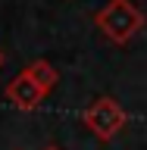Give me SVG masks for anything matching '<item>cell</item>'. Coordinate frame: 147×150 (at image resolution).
I'll return each instance as SVG.
<instances>
[{"label": "cell", "instance_id": "6", "mask_svg": "<svg viewBox=\"0 0 147 150\" xmlns=\"http://www.w3.org/2000/svg\"><path fill=\"white\" fill-rule=\"evenodd\" d=\"M44 150H60V147H53V144H50V147H44Z\"/></svg>", "mask_w": 147, "mask_h": 150}, {"label": "cell", "instance_id": "1", "mask_svg": "<svg viewBox=\"0 0 147 150\" xmlns=\"http://www.w3.org/2000/svg\"><path fill=\"white\" fill-rule=\"evenodd\" d=\"M147 16L135 0H107L97 13H94V25L100 28V35L116 47H125L131 38L144 28Z\"/></svg>", "mask_w": 147, "mask_h": 150}, {"label": "cell", "instance_id": "2", "mask_svg": "<svg viewBox=\"0 0 147 150\" xmlns=\"http://www.w3.org/2000/svg\"><path fill=\"white\" fill-rule=\"evenodd\" d=\"M82 122L97 141L110 144V141L119 138L122 128L129 125V112H125V106H122L119 100H113V97H97V100L82 112Z\"/></svg>", "mask_w": 147, "mask_h": 150}, {"label": "cell", "instance_id": "3", "mask_svg": "<svg viewBox=\"0 0 147 150\" xmlns=\"http://www.w3.org/2000/svg\"><path fill=\"white\" fill-rule=\"evenodd\" d=\"M3 97H6V103L13 106V110H19V112H35V110H41V103H44L47 94L41 91V88L35 84V78L22 69L13 81H6Z\"/></svg>", "mask_w": 147, "mask_h": 150}, {"label": "cell", "instance_id": "5", "mask_svg": "<svg viewBox=\"0 0 147 150\" xmlns=\"http://www.w3.org/2000/svg\"><path fill=\"white\" fill-rule=\"evenodd\" d=\"M3 63H6V56H3V50H0V66H3Z\"/></svg>", "mask_w": 147, "mask_h": 150}, {"label": "cell", "instance_id": "4", "mask_svg": "<svg viewBox=\"0 0 147 150\" xmlns=\"http://www.w3.org/2000/svg\"><path fill=\"white\" fill-rule=\"evenodd\" d=\"M25 72L35 78V84L44 94H50L56 88V81H60V72H56V66L50 63V59H31V63L25 66Z\"/></svg>", "mask_w": 147, "mask_h": 150}]
</instances>
